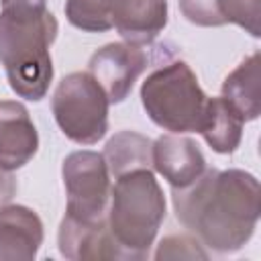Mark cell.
Segmentation results:
<instances>
[{"instance_id":"7","label":"cell","mask_w":261,"mask_h":261,"mask_svg":"<svg viewBox=\"0 0 261 261\" xmlns=\"http://www.w3.org/2000/svg\"><path fill=\"white\" fill-rule=\"evenodd\" d=\"M149 67L147 53L133 43H108L88 61V73L102 86L110 104L124 102L139 75Z\"/></svg>"},{"instance_id":"13","label":"cell","mask_w":261,"mask_h":261,"mask_svg":"<svg viewBox=\"0 0 261 261\" xmlns=\"http://www.w3.org/2000/svg\"><path fill=\"white\" fill-rule=\"evenodd\" d=\"M167 24V0H112V29L133 45H151Z\"/></svg>"},{"instance_id":"4","label":"cell","mask_w":261,"mask_h":261,"mask_svg":"<svg viewBox=\"0 0 261 261\" xmlns=\"http://www.w3.org/2000/svg\"><path fill=\"white\" fill-rule=\"evenodd\" d=\"M141 102L147 116L169 133H200L208 96L192 67L181 59L159 61L141 86Z\"/></svg>"},{"instance_id":"3","label":"cell","mask_w":261,"mask_h":261,"mask_svg":"<svg viewBox=\"0 0 261 261\" xmlns=\"http://www.w3.org/2000/svg\"><path fill=\"white\" fill-rule=\"evenodd\" d=\"M165 218V198L153 169H133L114 177L108 228L126 259H147Z\"/></svg>"},{"instance_id":"17","label":"cell","mask_w":261,"mask_h":261,"mask_svg":"<svg viewBox=\"0 0 261 261\" xmlns=\"http://www.w3.org/2000/svg\"><path fill=\"white\" fill-rule=\"evenodd\" d=\"M208 253L200 249V241L190 234H169L159 243L155 259H206Z\"/></svg>"},{"instance_id":"8","label":"cell","mask_w":261,"mask_h":261,"mask_svg":"<svg viewBox=\"0 0 261 261\" xmlns=\"http://www.w3.org/2000/svg\"><path fill=\"white\" fill-rule=\"evenodd\" d=\"M57 245L59 253L71 261L126 259L108 228V218L100 222H80L65 214L59 224Z\"/></svg>"},{"instance_id":"9","label":"cell","mask_w":261,"mask_h":261,"mask_svg":"<svg viewBox=\"0 0 261 261\" xmlns=\"http://www.w3.org/2000/svg\"><path fill=\"white\" fill-rule=\"evenodd\" d=\"M37 149L39 135L29 110L16 100H0V169H20Z\"/></svg>"},{"instance_id":"12","label":"cell","mask_w":261,"mask_h":261,"mask_svg":"<svg viewBox=\"0 0 261 261\" xmlns=\"http://www.w3.org/2000/svg\"><path fill=\"white\" fill-rule=\"evenodd\" d=\"M43 243V222L27 206L0 208V261H31Z\"/></svg>"},{"instance_id":"19","label":"cell","mask_w":261,"mask_h":261,"mask_svg":"<svg viewBox=\"0 0 261 261\" xmlns=\"http://www.w3.org/2000/svg\"><path fill=\"white\" fill-rule=\"evenodd\" d=\"M0 6H47V0H0Z\"/></svg>"},{"instance_id":"16","label":"cell","mask_w":261,"mask_h":261,"mask_svg":"<svg viewBox=\"0 0 261 261\" xmlns=\"http://www.w3.org/2000/svg\"><path fill=\"white\" fill-rule=\"evenodd\" d=\"M245 120L230 108L224 98H208L204 124L200 135L210 145L212 151L220 155H230L239 149L243 137Z\"/></svg>"},{"instance_id":"10","label":"cell","mask_w":261,"mask_h":261,"mask_svg":"<svg viewBox=\"0 0 261 261\" xmlns=\"http://www.w3.org/2000/svg\"><path fill=\"white\" fill-rule=\"evenodd\" d=\"M153 169L171 188L190 186L206 169V159L190 137L167 133L153 141Z\"/></svg>"},{"instance_id":"11","label":"cell","mask_w":261,"mask_h":261,"mask_svg":"<svg viewBox=\"0 0 261 261\" xmlns=\"http://www.w3.org/2000/svg\"><path fill=\"white\" fill-rule=\"evenodd\" d=\"M184 18L196 27L237 24L251 37L261 35V0H177Z\"/></svg>"},{"instance_id":"1","label":"cell","mask_w":261,"mask_h":261,"mask_svg":"<svg viewBox=\"0 0 261 261\" xmlns=\"http://www.w3.org/2000/svg\"><path fill=\"white\" fill-rule=\"evenodd\" d=\"M259 181L243 169H204L184 188H171V202L184 228L218 253L245 247L259 220Z\"/></svg>"},{"instance_id":"18","label":"cell","mask_w":261,"mask_h":261,"mask_svg":"<svg viewBox=\"0 0 261 261\" xmlns=\"http://www.w3.org/2000/svg\"><path fill=\"white\" fill-rule=\"evenodd\" d=\"M16 188H18V186H16V179L12 177V171L0 169V208L6 206V204L14 198Z\"/></svg>"},{"instance_id":"15","label":"cell","mask_w":261,"mask_h":261,"mask_svg":"<svg viewBox=\"0 0 261 261\" xmlns=\"http://www.w3.org/2000/svg\"><path fill=\"white\" fill-rule=\"evenodd\" d=\"M110 177L133 169H153V141L135 130L116 133L102 153Z\"/></svg>"},{"instance_id":"14","label":"cell","mask_w":261,"mask_h":261,"mask_svg":"<svg viewBox=\"0 0 261 261\" xmlns=\"http://www.w3.org/2000/svg\"><path fill=\"white\" fill-rule=\"evenodd\" d=\"M261 61L259 51L245 57L222 82V96L230 108L245 120H255L261 114Z\"/></svg>"},{"instance_id":"5","label":"cell","mask_w":261,"mask_h":261,"mask_svg":"<svg viewBox=\"0 0 261 261\" xmlns=\"http://www.w3.org/2000/svg\"><path fill=\"white\" fill-rule=\"evenodd\" d=\"M108 98L88 71L67 73L55 88L51 110L61 133L77 145H96L108 130Z\"/></svg>"},{"instance_id":"6","label":"cell","mask_w":261,"mask_h":261,"mask_svg":"<svg viewBox=\"0 0 261 261\" xmlns=\"http://www.w3.org/2000/svg\"><path fill=\"white\" fill-rule=\"evenodd\" d=\"M63 188L67 196L65 214L80 222H100L108 218L110 173L102 153L73 151L63 159Z\"/></svg>"},{"instance_id":"2","label":"cell","mask_w":261,"mask_h":261,"mask_svg":"<svg viewBox=\"0 0 261 261\" xmlns=\"http://www.w3.org/2000/svg\"><path fill=\"white\" fill-rule=\"evenodd\" d=\"M57 29L47 6H0V63L16 96L39 102L49 92Z\"/></svg>"}]
</instances>
